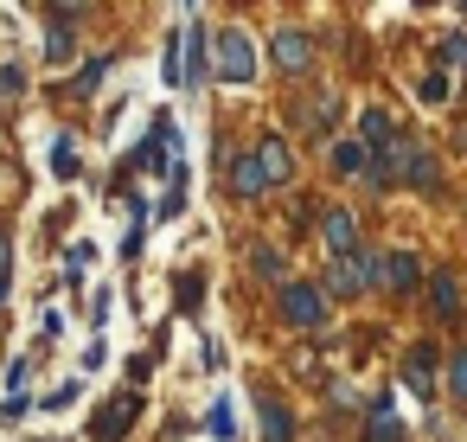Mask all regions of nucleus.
Returning <instances> with one entry per match:
<instances>
[{
	"instance_id": "obj_1",
	"label": "nucleus",
	"mask_w": 467,
	"mask_h": 442,
	"mask_svg": "<svg viewBox=\"0 0 467 442\" xmlns=\"http://www.w3.org/2000/svg\"><path fill=\"white\" fill-rule=\"evenodd\" d=\"M256 78V46H250V33H218V84H250Z\"/></svg>"
},
{
	"instance_id": "obj_2",
	"label": "nucleus",
	"mask_w": 467,
	"mask_h": 442,
	"mask_svg": "<svg viewBox=\"0 0 467 442\" xmlns=\"http://www.w3.org/2000/svg\"><path fill=\"white\" fill-rule=\"evenodd\" d=\"M275 308H282V321H295V327H320V321H327V295H320L314 282H282Z\"/></svg>"
},
{
	"instance_id": "obj_3",
	"label": "nucleus",
	"mask_w": 467,
	"mask_h": 442,
	"mask_svg": "<svg viewBox=\"0 0 467 442\" xmlns=\"http://www.w3.org/2000/svg\"><path fill=\"white\" fill-rule=\"evenodd\" d=\"M135 416H141V391H122V397L90 423V442H122V429H129Z\"/></svg>"
},
{
	"instance_id": "obj_4",
	"label": "nucleus",
	"mask_w": 467,
	"mask_h": 442,
	"mask_svg": "<svg viewBox=\"0 0 467 442\" xmlns=\"http://www.w3.org/2000/svg\"><path fill=\"white\" fill-rule=\"evenodd\" d=\"M269 52H275L282 71H307V65H314V39H307L301 26H282V33L269 39Z\"/></svg>"
},
{
	"instance_id": "obj_5",
	"label": "nucleus",
	"mask_w": 467,
	"mask_h": 442,
	"mask_svg": "<svg viewBox=\"0 0 467 442\" xmlns=\"http://www.w3.org/2000/svg\"><path fill=\"white\" fill-rule=\"evenodd\" d=\"M403 384H410L416 397H435V346H429V340L403 353Z\"/></svg>"
},
{
	"instance_id": "obj_6",
	"label": "nucleus",
	"mask_w": 467,
	"mask_h": 442,
	"mask_svg": "<svg viewBox=\"0 0 467 442\" xmlns=\"http://www.w3.org/2000/svg\"><path fill=\"white\" fill-rule=\"evenodd\" d=\"M256 167H263V180H269V186H282V180L295 174L288 142H282V135H263V142H256Z\"/></svg>"
},
{
	"instance_id": "obj_7",
	"label": "nucleus",
	"mask_w": 467,
	"mask_h": 442,
	"mask_svg": "<svg viewBox=\"0 0 467 442\" xmlns=\"http://www.w3.org/2000/svg\"><path fill=\"white\" fill-rule=\"evenodd\" d=\"M320 237H327L333 257H358V218L352 212H327L320 218Z\"/></svg>"
},
{
	"instance_id": "obj_8",
	"label": "nucleus",
	"mask_w": 467,
	"mask_h": 442,
	"mask_svg": "<svg viewBox=\"0 0 467 442\" xmlns=\"http://www.w3.org/2000/svg\"><path fill=\"white\" fill-rule=\"evenodd\" d=\"M180 58H186V90H199L205 84V26L199 20L180 33Z\"/></svg>"
},
{
	"instance_id": "obj_9",
	"label": "nucleus",
	"mask_w": 467,
	"mask_h": 442,
	"mask_svg": "<svg viewBox=\"0 0 467 442\" xmlns=\"http://www.w3.org/2000/svg\"><path fill=\"white\" fill-rule=\"evenodd\" d=\"M231 193H237V199H263V193H269L256 154H237V161H231Z\"/></svg>"
},
{
	"instance_id": "obj_10",
	"label": "nucleus",
	"mask_w": 467,
	"mask_h": 442,
	"mask_svg": "<svg viewBox=\"0 0 467 442\" xmlns=\"http://www.w3.org/2000/svg\"><path fill=\"white\" fill-rule=\"evenodd\" d=\"M416 282H422V263H416L410 250H390V257H384V289H397V295H410Z\"/></svg>"
},
{
	"instance_id": "obj_11",
	"label": "nucleus",
	"mask_w": 467,
	"mask_h": 442,
	"mask_svg": "<svg viewBox=\"0 0 467 442\" xmlns=\"http://www.w3.org/2000/svg\"><path fill=\"white\" fill-rule=\"evenodd\" d=\"M390 142H397L390 116H384V110H365V116H358V148H371V154H378V148H390Z\"/></svg>"
},
{
	"instance_id": "obj_12",
	"label": "nucleus",
	"mask_w": 467,
	"mask_h": 442,
	"mask_svg": "<svg viewBox=\"0 0 467 442\" xmlns=\"http://www.w3.org/2000/svg\"><path fill=\"white\" fill-rule=\"evenodd\" d=\"M403 186H422V193H429V186H441V161L416 148V154H410V167H403Z\"/></svg>"
},
{
	"instance_id": "obj_13",
	"label": "nucleus",
	"mask_w": 467,
	"mask_h": 442,
	"mask_svg": "<svg viewBox=\"0 0 467 442\" xmlns=\"http://www.w3.org/2000/svg\"><path fill=\"white\" fill-rule=\"evenodd\" d=\"M429 308H435L441 321H454V314H461V282H454V276H435V282H429Z\"/></svg>"
},
{
	"instance_id": "obj_14",
	"label": "nucleus",
	"mask_w": 467,
	"mask_h": 442,
	"mask_svg": "<svg viewBox=\"0 0 467 442\" xmlns=\"http://www.w3.org/2000/svg\"><path fill=\"white\" fill-rule=\"evenodd\" d=\"M371 442H403V423H397L390 397H371Z\"/></svg>"
},
{
	"instance_id": "obj_15",
	"label": "nucleus",
	"mask_w": 467,
	"mask_h": 442,
	"mask_svg": "<svg viewBox=\"0 0 467 442\" xmlns=\"http://www.w3.org/2000/svg\"><path fill=\"white\" fill-rule=\"evenodd\" d=\"M263 436H269V442H288V436H295V416H288L275 397H263Z\"/></svg>"
},
{
	"instance_id": "obj_16",
	"label": "nucleus",
	"mask_w": 467,
	"mask_h": 442,
	"mask_svg": "<svg viewBox=\"0 0 467 442\" xmlns=\"http://www.w3.org/2000/svg\"><path fill=\"white\" fill-rule=\"evenodd\" d=\"M173 289H180V314H199V301H205V282H199V276H180Z\"/></svg>"
},
{
	"instance_id": "obj_17",
	"label": "nucleus",
	"mask_w": 467,
	"mask_h": 442,
	"mask_svg": "<svg viewBox=\"0 0 467 442\" xmlns=\"http://www.w3.org/2000/svg\"><path fill=\"white\" fill-rule=\"evenodd\" d=\"M416 97H422V103H441V97H448V78H441V71H422V78H416Z\"/></svg>"
},
{
	"instance_id": "obj_18",
	"label": "nucleus",
	"mask_w": 467,
	"mask_h": 442,
	"mask_svg": "<svg viewBox=\"0 0 467 442\" xmlns=\"http://www.w3.org/2000/svg\"><path fill=\"white\" fill-rule=\"evenodd\" d=\"M333 167H339V174H358V167H365V148H358V142H339V148H333Z\"/></svg>"
},
{
	"instance_id": "obj_19",
	"label": "nucleus",
	"mask_w": 467,
	"mask_h": 442,
	"mask_svg": "<svg viewBox=\"0 0 467 442\" xmlns=\"http://www.w3.org/2000/svg\"><path fill=\"white\" fill-rule=\"evenodd\" d=\"M448 391H454V397L467 404V346H461V353L448 359Z\"/></svg>"
},
{
	"instance_id": "obj_20",
	"label": "nucleus",
	"mask_w": 467,
	"mask_h": 442,
	"mask_svg": "<svg viewBox=\"0 0 467 442\" xmlns=\"http://www.w3.org/2000/svg\"><path fill=\"white\" fill-rule=\"evenodd\" d=\"M103 71H109V58H90V65L78 71V84H71V90H84V97H90V90L103 84Z\"/></svg>"
},
{
	"instance_id": "obj_21",
	"label": "nucleus",
	"mask_w": 467,
	"mask_h": 442,
	"mask_svg": "<svg viewBox=\"0 0 467 442\" xmlns=\"http://www.w3.org/2000/svg\"><path fill=\"white\" fill-rule=\"evenodd\" d=\"M441 58H448V65H467V33H448V39H441Z\"/></svg>"
},
{
	"instance_id": "obj_22",
	"label": "nucleus",
	"mask_w": 467,
	"mask_h": 442,
	"mask_svg": "<svg viewBox=\"0 0 467 442\" xmlns=\"http://www.w3.org/2000/svg\"><path fill=\"white\" fill-rule=\"evenodd\" d=\"M52 167H58V174H78V154H71V142H58V154H52Z\"/></svg>"
},
{
	"instance_id": "obj_23",
	"label": "nucleus",
	"mask_w": 467,
	"mask_h": 442,
	"mask_svg": "<svg viewBox=\"0 0 467 442\" xmlns=\"http://www.w3.org/2000/svg\"><path fill=\"white\" fill-rule=\"evenodd\" d=\"M65 404H78V384H58V391L46 397V410H65Z\"/></svg>"
},
{
	"instance_id": "obj_24",
	"label": "nucleus",
	"mask_w": 467,
	"mask_h": 442,
	"mask_svg": "<svg viewBox=\"0 0 467 442\" xmlns=\"http://www.w3.org/2000/svg\"><path fill=\"white\" fill-rule=\"evenodd\" d=\"M7 263H14V250H7V237H0V301H7Z\"/></svg>"
}]
</instances>
